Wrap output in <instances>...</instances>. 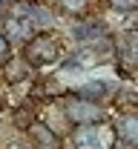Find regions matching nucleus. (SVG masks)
I'll return each mask as SVG.
<instances>
[{
  "mask_svg": "<svg viewBox=\"0 0 138 149\" xmlns=\"http://www.w3.org/2000/svg\"><path fill=\"white\" fill-rule=\"evenodd\" d=\"M23 57L32 63V69H46V66H55L60 60V46L46 32H38L35 37H29L23 43Z\"/></svg>",
  "mask_w": 138,
  "mask_h": 149,
  "instance_id": "f257e3e1",
  "label": "nucleus"
},
{
  "mask_svg": "<svg viewBox=\"0 0 138 149\" xmlns=\"http://www.w3.org/2000/svg\"><path fill=\"white\" fill-rule=\"evenodd\" d=\"M6 97H9V89H6V86H3V83H0V103H3V100H6Z\"/></svg>",
  "mask_w": 138,
  "mask_h": 149,
  "instance_id": "2eb2a0df",
  "label": "nucleus"
},
{
  "mask_svg": "<svg viewBox=\"0 0 138 149\" xmlns=\"http://www.w3.org/2000/svg\"><path fill=\"white\" fill-rule=\"evenodd\" d=\"M0 32L6 35V40H9L12 46H15V43H20V46H23L29 37H35V35H38V29L32 26V20L26 17L20 9L15 12V15H9V17L3 20V29H0Z\"/></svg>",
  "mask_w": 138,
  "mask_h": 149,
  "instance_id": "7ed1b4c3",
  "label": "nucleus"
},
{
  "mask_svg": "<svg viewBox=\"0 0 138 149\" xmlns=\"http://www.w3.org/2000/svg\"><path fill=\"white\" fill-rule=\"evenodd\" d=\"M43 123L55 132L58 138H66V135H69V126H72V123L66 120V115H63V106H58V103H52L49 109L43 112Z\"/></svg>",
  "mask_w": 138,
  "mask_h": 149,
  "instance_id": "9d476101",
  "label": "nucleus"
},
{
  "mask_svg": "<svg viewBox=\"0 0 138 149\" xmlns=\"http://www.w3.org/2000/svg\"><path fill=\"white\" fill-rule=\"evenodd\" d=\"M26 138H29L38 149H60V141H63V138H58L43 120H38V118L26 126Z\"/></svg>",
  "mask_w": 138,
  "mask_h": 149,
  "instance_id": "423d86ee",
  "label": "nucleus"
},
{
  "mask_svg": "<svg viewBox=\"0 0 138 149\" xmlns=\"http://www.w3.org/2000/svg\"><path fill=\"white\" fill-rule=\"evenodd\" d=\"M109 9L118 15H132L138 9V0H109Z\"/></svg>",
  "mask_w": 138,
  "mask_h": 149,
  "instance_id": "9b49d317",
  "label": "nucleus"
},
{
  "mask_svg": "<svg viewBox=\"0 0 138 149\" xmlns=\"http://www.w3.org/2000/svg\"><path fill=\"white\" fill-rule=\"evenodd\" d=\"M112 92H118L115 83H109V80H104V77H86L78 86L75 95H78V97H86V100H95V103H104V100H109Z\"/></svg>",
  "mask_w": 138,
  "mask_h": 149,
  "instance_id": "39448f33",
  "label": "nucleus"
},
{
  "mask_svg": "<svg viewBox=\"0 0 138 149\" xmlns=\"http://www.w3.org/2000/svg\"><path fill=\"white\" fill-rule=\"evenodd\" d=\"M20 0H0V6H18Z\"/></svg>",
  "mask_w": 138,
  "mask_h": 149,
  "instance_id": "f3484780",
  "label": "nucleus"
},
{
  "mask_svg": "<svg viewBox=\"0 0 138 149\" xmlns=\"http://www.w3.org/2000/svg\"><path fill=\"white\" fill-rule=\"evenodd\" d=\"M9 57H12V43L6 40V35H3V32H0V63H6Z\"/></svg>",
  "mask_w": 138,
  "mask_h": 149,
  "instance_id": "ddd939ff",
  "label": "nucleus"
},
{
  "mask_svg": "<svg viewBox=\"0 0 138 149\" xmlns=\"http://www.w3.org/2000/svg\"><path fill=\"white\" fill-rule=\"evenodd\" d=\"M6 149H32V146H26V143H20V141H15V143H9Z\"/></svg>",
  "mask_w": 138,
  "mask_h": 149,
  "instance_id": "4468645a",
  "label": "nucleus"
},
{
  "mask_svg": "<svg viewBox=\"0 0 138 149\" xmlns=\"http://www.w3.org/2000/svg\"><path fill=\"white\" fill-rule=\"evenodd\" d=\"M132 29H135V32H138V9H135V12H132Z\"/></svg>",
  "mask_w": 138,
  "mask_h": 149,
  "instance_id": "dca6fc26",
  "label": "nucleus"
},
{
  "mask_svg": "<svg viewBox=\"0 0 138 149\" xmlns=\"http://www.w3.org/2000/svg\"><path fill=\"white\" fill-rule=\"evenodd\" d=\"M115 55L121 69H138V32L127 29L115 37Z\"/></svg>",
  "mask_w": 138,
  "mask_h": 149,
  "instance_id": "20e7f679",
  "label": "nucleus"
},
{
  "mask_svg": "<svg viewBox=\"0 0 138 149\" xmlns=\"http://www.w3.org/2000/svg\"><path fill=\"white\" fill-rule=\"evenodd\" d=\"M112 132L121 143L127 146H138V115H121L112 123Z\"/></svg>",
  "mask_w": 138,
  "mask_h": 149,
  "instance_id": "1a4fd4ad",
  "label": "nucleus"
},
{
  "mask_svg": "<svg viewBox=\"0 0 138 149\" xmlns=\"http://www.w3.org/2000/svg\"><path fill=\"white\" fill-rule=\"evenodd\" d=\"M3 66V77H6V83H18V80H32V63L26 60L23 55H15L6 60V63H0Z\"/></svg>",
  "mask_w": 138,
  "mask_h": 149,
  "instance_id": "6e6552de",
  "label": "nucleus"
},
{
  "mask_svg": "<svg viewBox=\"0 0 138 149\" xmlns=\"http://www.w3.org/2000/svg\"><path fill=\"white\" fill-rule=\"evenodd\" d=\"M63 115L72 126H86V123H104L106 120V109L95 103V100H86V97H66L63 100Z\"/></svg>",
  "mask_w": 138,
  "mask_h": 149,
  "instance_id": "f03ea898",
  "label": "nucleus"
},
{
  "mask_svg": "<svg viewBox=\"0 0 138 149\" xmlns=\"http://www.w3.org/2000/svg\"><path fill=\"white\" fill-rule=\"evenodd\" d=\"M63 12H69V15H81L83 9H86V0H55Z\"/></svg>",
  "mask_w": 138,
  "mask_h": 149,
  "instance_id": "f8f14e48",
  "label": "nucleus"
},
{
  "mask_svg": "<svg viewBox=\"0 0 138 149\" xmlns=\"http://www.w3.org/2000/svg\"><path fill=\"white\" fill-rule=\"evenodd\" d=\"M0 9H3V6H0Z\"/></svg>",
  "mask_w": 138,
  "mask_h": 149,
  "instance_id": "a211bd4d",
  "label": "nucleus"
},
{
  "mask_svg": "<svg viewBox=\"0 0 138 149\" xmlns=\"http://www.w3.org/2000/svg\"><path fill=\"white\" fill-rule=\"evenodd\" d=\"M18 9H20V12H23L29 20H32V26H35L38 32H49V29L55 26V15H52V9H49V6H38V3H20Z\"/></svg>",
  "mask_w": 138,
  "mask_h": 149,
  "instance_id": "0eeeda50",
  "label": "nucleus"
}]
</instances>
